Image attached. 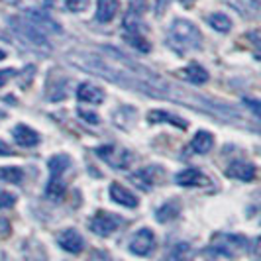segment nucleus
Masks as SVG:
<instances>
[{"instance_id":"f257e3e1","label":"nucleus","mask_w":261,"mask_h":261,"mask_svg":"<svg viewBox=\"0 0 261 261\" xmlns=\"http://www.w3.org/2000/svg\"><path fill=\"white\" fill-rule=\"evenodd\" d=\"M169 41L173 43V47H177L179 51H189V49H196L200 47L202 36L198 32V28L189 22V20H175L169 32Z\"/></svg>"},{"instance_id":"f03ea898","label":"nucleus","mask_w":261,"mask_h":261,"mask_svg":"<svg viewBox=\"0 0 261 261\" xmlns=\"http://www.w3.org/2000/svg\"><path fill=\"white\" fill-rule=\"evenodd\" d=\"M212 249L226 257H236L248 249V240L238 234H216L212 238Z\"/></svg>"},{"instance_id":"7ed1b4c3","label":"nucleus","mask_w":261,"mask_h":261,"mask_svg":"<svg viewBox=\"0 0 261 261\" xmlns=\"http://www.w3.org/2000/svg\"><path fill=\"white\" fill-rule=\"evenodd\" d=\"M155 234L149 228H142L130 240V251L138 257H147L155 249Z\"/></svg>"},{"instance_id":"20e7f679","label":"nucleus","mask_w":261,"mask_h":261,"mask_svg":"<svg viewBox=\"0 0 261 261\" xmlns=\"http://www.w3.org/2000/svg\"><path fill=\"white\" fill-rule=\"evenodd\" d=\"M92 232L96 236H110L120 228V218L110 214V212H96L92 216L91 224H89Z\"/></svg>"},{"instance_id":"39448f33","label":"nucleus","mask_w":261,"mask_h":261,"mask_svg":"<svg viewBox=\"0 0 261 261\" xmlns=\"http://www.w3.org/2000/svg\"><path fill=\"white\" fill-rule=\"evenodd\" d=\"M96 153L100 159H105L106 163H110L112 167L118 169H124L132 163V153L126 149H118L114 145H105V147H98Z\"/></svg>"},{"instance_id":"423d86ee","label":"nucleus","mask_w":261,"mask_h":261,"mask_svg":"<svg viewBox=\"0 0 261 261\" xmlns=\"http://www.w3.org/2000/svg\"><path fill=\"white\" fill-rule=\"evenodd\" d=\"M12 24H14V28H16V34H18V36H22L24 39H28L30 43L49 47V43H47L45 36H43L41 32H38L32 24H28L24 18H22V20H12Z\"/></svg>"},{"instance_id":"0eeeda50","label":"nucleus","mask_w":261,"mask_h":261,"mask_svg":"<svg viewBox=\"0 0 261 261\" xmlns=\"http://www.w3.org/2000/svg\"><path fill=\"white\" fill-rule=\"evenodd\" d=\"M24 20H26L28 24H32L38 32H41L43 36H45V34H55V32H59V26L53 22L49 16L39 14V12H36V10L24 12Z\"/></svg>"},{"instance_id":"6e6552de","label":"nucleus","mask_w":261,"mask_h":261,"mask_svg":"<svg viewBox=\"0 0 261 261\" xmlns=\"http://www.w3.org/2000/svg\"><path fill=\"white\" fill-rule=\"evenodd\" d=\"M57 244L65 249L67 253H81V251H83V248H85L83 236L79 234L77 230H73V228L63 230L61 234L57 236Z\"/></svg>"},{"instance_id":"1a4fd4ad","label":"nucleus","mask_w":261,"mask_h":261,"mask_svg":"<svg viewBox=\"0 0 261 261\" xmlns=\"http://www.w3.org/2000/svg\"><path fill=\"white\" fill-rule=\"evenodd\" d=\"M12 138H14V142L18 145H22V147H34V145H38L39 142H41L38 132L32 130L30 126H24V124H20V126L14 128Z\"/></svg>"},{"instance_id":"9d476101","label":"nucleus","mask_w":261,"mask_h":261,"mask_svg":"<svg viewBox=\"0 0 261 261\" xmlns=\"http://www.w3.org/2000/svg\"><path fill=\"white\" fill-rule=\"evenodd\" d=\"M226 175L232 179H238V181H253L255 179V165L246 163V161H234L228 165Z\"/></svg>"},{"instance_id":"9b49d317","label":"nucleus","mask_w":261,"mask_h":261,"mask_svg":"<svg viewBox=\"0 0 261 261\" xmlns=\"http://www.w3.org/2000/svg\"><path fill=\"white\" fill-rule=\"evenodd\" d=\"M77 98L81 102H89V105H100L105 100V92L98 87H94L91 83H83L77 87Z\"/></svg>"},{"instance_id":"f8f14e48","label":"nucleus","mask_w":261,"mask_h":261,"mask_svg":"<svg viewBox=\"0 0 261 261\" xmlns=\"http://www.w3.org/2000/svg\"><path fill=\"white\" fill-rule=\"evenodd\" d=\"M110 198H112L114 202H118V204L126 206V208H136V206H138L136 195H132L126 187H122V185H118V183L110 185Z\"/></svg>"},{"instance_id":"ddd939ff","label":"nucleus","mask_w":261,"mask_h":261,"mask_svg":"<svg viewBox=\"0 0 261 261\" xmlns=\"http://www.w3.org/2000/svg\"><path fill=\"white\" fill-rule=\"evenodd\" d=\"M118 8H120L118 0H98V4H96V20L102 22V24L112 22L116 18Z\"/></svg>"},{"instance_id":"4468645a","label":"nucleus","mask_w":261,"mask_h":261,"mask_svg":"<svg viewBox=\"0 0 261 261\" xmlns=\"http://www.w3.org/2000/svg\"><path fill=\"white\" fill-rule=\"evenodd\" d=\"M130 181L136 187H140L142 191H149L153 187V183H155V171L151 169V167H144V169L132 173Z\"/></svg>"},{"instance_id":"2eb2a0df","label":"nucleus","mask_w":261,"mask_h":261,"mask_svg":"<svg viewBox=\"0 0 261 261\" xmlns=\"http://www.w3.org/2000/svg\"><path fill=\"white\" fill-rule=\"evenodd\" d=\"M147 120H149L151 124H163V122H169V124H173V126H175V128H179V130H187V120L173 116V114H167V112H163V110H151V112L147 114Z\"/></svg>"},{"instance_id":"dca6fc26","label":"nucleus","mask_w":261,"mask_h":261,"mask_svg":"<svg viewBox=\"0 0 261 261\" xmlns=\"http://www.w3.org/2000/svg\"><path fill=\"white\" fill-rule=\"evenodd\" d=\"M175 181L181 187H196V185L204 183L206 179H204V175L198 169H185L175 175Z\"/></svg>"},{"instance_id":"f3484780","label":"nucleus","mask_w":261,"mask_h":261,"mask_svg":"<svg viewBox=\"0 0 261 261\" xmlns=\"http://www.w3.org/2000/svg\"><path fill=\"white\" fill-rule=\"evenodd\" d=\"M69 165H71V159L63 153H59V155H55L49 159V163H47V167H49V173H51L53 179H61V175L69 169Z\"/></svg>"},{"instance_id":"a211bd4d","label":"nucleus","mask_w":261,"mask_h":261,"mask_svg":"<svg viewBox=\"0 0 261 261\" xmlns=\"http://www.w3.org/2000/svg\"><path fill=\"white\" fill-rule=\"evenodd\" d=\"M212 142H214L212 134H208V132H196L193 142H191V147H193V151H196V153H206V151H210V147H212Z\"/></svg>"},{"instance_id":"6ab92c4d","label":"nucleus","mask_w":261,"mask_h":261,"mask_svg":"<svg viewBox=\"0 0 261 261\" xmlns=\"http://www.w3.org/2000/svg\"><path fill=\"white\" fill-rule=\"evenodd\" d=\"M183 75H185L187 81H191V83H195V85H204V83L208 81V73H206V69H202V67L196 65V63L187 67Z\"/></svg>"},{"instance_id":"aec40b11","label":"nucleus","mask_w":261,"mask_h":261,"mask_svg":"<svg viewBox=\"0 0 261 261\" xmlns=\"http://www.w3.org/2000/svg\"><path fill=\"white\" fill-rule=\"evenodd\" d=\"M179 204L177 202H167V204H163L161 208H157L155 212V218L157 222H169V220H175L177 216H179Z\"/></svg>"},{"instance_id":"412c9836","label":"nucleus","mask_w":261,"mask_h":261,"mask_svg":"<svg viewBox=\"0 0 261 261\" xmlns=\"http://www.w3.org/2000/svg\"><path fill=\"white\" fill-rule=\"evenodd\" d=\"M122 26H124V30H126V34H128V36H132V34H140V28H142L140 14L128 10V14H126V16H124V20H122Z\"/></svg>"},{"instance_id":"4be33fe9","label":"nucleus","mask_w":261,"mask_h":261,"mask_svg":"<svg viewBox=\"0 0 261 261\" xmlns=\"http://www.w3.org/2000/svg\"><path fill=\"white\" fill-rule=\"evenodd\" d=\"M65 195V183L61 179H49V183L45 187V196L51 200H59L61 196Z\"/></svg>"},{"instance_id":"5701e85b","label":"nucleus","mask_w":261,"mask_h":261,"mask_svg":"<svg viewBox=\"0 0 261 261\" xmlns=\"http://www.w3.org/2000/svg\"><path fill=\"white\" fill-rule=\"evenodd\" d=\"M210 26L214 28V30H218V32H222V34H226V32H230V28H232V20L226 16V14L222 12H214L212 16L208 18Z\"/></svg>"},{"instance_id":"b1692460","label":"nucleus","mask_w":261,"mask_h":261,"mask_svg":"<svg viewBox=\"0 0 261 261\" xmlns=\"http://www.w3.org/2000/svg\"><path fill=\"white\" fill-rule=\"evenodd\" d=\"M24 171L20 167H0V181L6 183H22Z\"/></svg>"},{"instance_id":"393cba45","label":"nucleus","mask_w":261,"mask_h":261,"mask_svg":"<svg viewBox=\"0 0 261 261\" xmlns=\"http://www.w3.org/2000/svg\"><path fill=\"white\" fill-rule=\"evenodd\" d=\"M126 41H130L132 45H134L138 51H142V53H149V49H151L149 41H147L145 38H142V34H132V36H128V34H126Z\"/></svg>"},{"instance_id":"a878e982","label":"nucleus","mask_w":261,"mask_h":261,"mask_svg":"<svg viewBox=\"0 0 261 261\" xmlns=\"http://www.w3.org/2000/svg\"><path fill=\"white\" fill-rule=\"evenodd\" d=\"M65 6L71 12H83L89 6V0H65Z\"/></svg>"},{"instance_id":"bb28decb","label":"nucleus","mask_w":261,"mask_h":261,"mask_svg":"<svg viewBox=\"0 0 261 261\" xmlns=\"http://www.w3.org/2000/svg\"><path fill=\"white\" fill-rule=\"evenodd\" d=\"M14 202H16V196L6 191H0V208H12Z\"/></svg>"},{"instance_id":"cd10ccee","label":"nucleus","mask_w":261,"mask_h":261,"mask_svg":"<svg viewBox=\"0 0 261 261\" xmlns=\"http://www.w3.org/2000/svg\"><path fill=\"white\" fill-rule=\"evenodd\" d=\"M79 116L83 118L85 122H91V124H98V116L91 112V110H85V108H79Z\"/></svg>"},{"instance_id":"c85d7f7f","label":"nucleus","mask_w":261,"mask_h":261,"mask_svg":"<svg viewBox=\"0 0 261 261\" xmlns=\"http://www.w3.org/2000/svg\"><path fill=\"white\" fill-rule=\"evenodd\" d=\"M16 75V71L14 69H0V89L10 81V79Z\"/></svg>"},{"instance_id":"c756f323","label":"nucleus","mask_w":261,"mask_h":261,"mask_svg":"<svg viewBox=\"0 0 261 261\" xmlns=\"http://www.w3.org/2000/svg\"><path fill=\"white\" fill-rule=\"evenodd\" d=\"M145 8V0H130V10L136 14H142Z\"/></svg>"},{"instance_id":"7c9ffc66","label":"nucleus","mask_w":261,"mask_h":261,"mask_svg":"<svg viewBox=\"0 0 261 261\" xmlns=\"http://www.w3.org/2000/svg\"><path fill=\"white\" fill-rule=\"evenodd\" d=\"M8 234H10V222H8V218L0 216V236H8Z\"/></svg>"},{"instance_id":"2f4dec72","label":"nucleus","mask_w":261,"mask_h":261,"mask_svg":"<svg viewBox=\"0 0 261 261\" xmlns=\"http://www.w3.org/2000/svg\"><path fill=\"white\" fill-rule=\"evenodd\" d=\"M12 147L6 144L4 140H0V157H6V155H12Z\"/></svg>"},{"instance_id":"473e14b6","label":"nucleus","mask_w":261,"mask_h":261,"mask_svg":"<svg viewBox=\"0 0 261 261\" xmlns=\"http://www.w3.org/2000/svg\"><path fill=\"white\" fill-rule=\"evenodd\" d=\"M163 261H185V259L179 255V253H177V251H173V253H171V255H167Z\"/></svg>"},{"instance_id":"72a5a7b5","label":"nucleus","mask_w":261,"mask_h":261,"mask_svg":"<svg viewBox=\"0 0 261 261\" xmlns=\"http://www.w3.org/2000/svg\"><path fill=\"white\" fill-rule=\"evenodd\" d=\"M91 261H110V259L106 257V253H94Z\"/></svg>"},{"instance_id":"f704fd0d","label":"nucleus","mask_w":261,"mask_h":261,"mask_svg":"<svg viewBox=\"0 0 261 261\" xmlns=\"http://www.w3.org/2000/svg\"><path fill=\"white\" fill-rule=\"evenodd\" d=\"M181 4H183V6H193L195 0H181Z\"/></svg>"},{"instance_id":"c9c22d12","label":"nucleus","mask_w":261,"mask_h":261,"mask_svg":"<svg viewBox=\"0 0 261 261\" xmlns=\"http://www.w3.org/2000/svg\"><path fill=\"white\" fill-rule=\"evenodd\" d=\"M4 116H6V114H4V112H2V110H0V120H4Z\"/></svg>"},{"instance_id":"e433bc0d","label":"nucleus","mask_w":261,"mask_h":261,"mask_svg":"<svg viewBox=\"0 0 261 261\" xmlns=\"http://www.w3.org/2000/svg\"><path fill=\"white\" fill-rule=\"evenodd\" d=\"M0 59H4V51L2 49H0Z\"/></svg>"}]
</instances>
